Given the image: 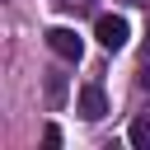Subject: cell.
Listing matches in <instances>:
<instances>
[{
    "instance_id": "cell-1",
    "label": "cell",
    "mask_w": 150,
    "mask_h": 150,
    "mask_svg": "<svg viewBox=\"0 0 150 150\" xmlns=\"http://www.w3.org/2000/svg\"><path fill=\"white\" fill-rule=\"evenodd\" d=\"M47 47H52L61 61H80V56H84L80 33H75V28H61V23H56V28H47Z\"/></svg>"
},
{
    "instance_id": "cell-2",
    "label": "cell",
    "mask_w": 150,
    "mask_h": 150,
    "mask_svg": "<svg viewBox=\"0 0 150 150\" xmlns=\"http://www.w3.org/2000/svg\"><path fill=\"white\" fill-rule=\"evenodd\" d=\"M94 38H98L108 52L127 47V19H122V14H98V23H94Z\"/></svg>"
},
{
    "instance_id": "cell-3",
    "label": "cell",
    "mask_w": 150,
    "mask_h": 150,
    "mask_svg": "<svg viewBox=\"0 0 150 150\" xmlns=\"http://www.w3.org/2000/svg\"><path fill=\"white\" fill-rule=\"evenodd\" d=\"M103 112H108L103 89H98V84H84V89H80V117H84V122H98Z\"/></svg>"
},
{
    "instance_id": "cell-4",
    "label": "cell",
    "mask_w": 150,
    "mask_h": 150,
    "mask_svg": "<svg viewBox=\"0 0 150 150\" xmlns=\"http://www.w3.org/2000/svg\"><path fill=\"white\" fill-rule=\"evenodd\" d=\"M127 141H131L136 150H150V117H136L131 131H127Z\"/></svg>"
},
{
    "instance_id": "cell-5",
    "label": "cell",
    "mask_w": 150,
    "mask_h": 150,
    "mask_svg": "<svg viewBox=\"0 0 150 150\" xmlns=\"http://www.w3.org/2000/svg\"><path fill=\"white\" fill-rule=\"evenodd\" d=\"M47 94H52V108H56V103H61V94H66V80H61V75H52V89H47Z\"/></svg>"
},
{
    "instance_id": "cell-6",
    "label": "cell",
    "mask_w": 150,
    "mask_h": 150,
    "mask_svg": "<svg viewBox=\"0 0 150 150\" xmlns=\"http://www.w3.org/2000/svg\"><path fill=\"white\" fill-rule=\"evenodd\" d=\"M42 145H61V127H47L42 131Z\"/></svg>"
},
{
    "instance_id": "cell-7",
    "label": "cell",
    "mask_w": 150,
    "mask_h": 150,
    "mask_svg": "<svg viewBox=\"0 0 150 150\" xmlns=\"http://www.w3.org/2000/svg\"><path fill=\"white\" fill-rule=\"evenodd\" d=\"M141 89L150 94V61H145V75H141Z\"/></svg>"
},
{
    "instance_id": "cell-8",
    "label": "cell",
    "mask_w": 150,
    "mask_h": 150,
    "mask_svg": "<svg viewBox=\"0 0 150 150\" xmlns=\"http://www.w3.org/2000/svg\"><path fill=\"white\" fill-rule=\"evenodd\" d=\"M145 61H150V38H145Z\"/></svg>"
}]
</instances>
